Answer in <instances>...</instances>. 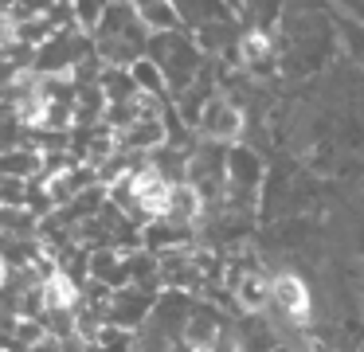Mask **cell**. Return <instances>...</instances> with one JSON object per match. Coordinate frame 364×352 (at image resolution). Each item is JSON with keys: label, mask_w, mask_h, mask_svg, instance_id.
<instances>
[{"label": "cell", "mask_w": 364, "mask_h": 352, "mask_svg": "<svg viewBox=\"0 0 364 352\" xmlns=\"http://www.w3.org/2000/svg\"><path fill=\"white\" fill-rule=\"evenodd\" d=\"M134 12L141 16V23L149 31H176L181 28V16H176L173 0H129Z\"/></svg>", "instance_id": "9c48e42d"}, {"label": "cell", "mask_w": 364, "mask_h": 352, "mask_svg": "<svg viewBox=\"0 0 364 352\" xmlns=\"http://www.w3.org/2000/svg\"><path fill=\"white\" fill-rule=\"evenodd\" d=\"M36 164V156H0V172H28Z\"/></svg>", "instance_id": "4fadbf2b"}, {"label": "cell", "mask_w": 364, "mask_h": 352, "mask_svg": "<svg viewBox=\"0 0 364 352\" xmlns=\"http://www.w3.org/2000/svg\"><path fill=\"white\" fill-rule=\"evenodd\" d=\"M153 313V302H149V294H141L137 286H122L118 289V297H114V305H110V317H114V325H126V329H137L145 317Z\"/></svg>", "instance_id": "ba28073f"}, {"label": "cell", "mask_w": 364, "mask_h": 352, "mask_svg": "<svg viewBox=\"0 0 364 352\" xmlns=\"http://www.w3.org/2000/svg\"><path fill=\"white\" fill-rule=\"evenodd\" d=\"M4 274H9V266H4V258H0V286H4Z\"/></svg>", "instance_id": "9a60e30c"}, {"label": "cell", "mask_w": 364, "mask_h": 352, "mask_svg": "<svg viewBox=\"0 0 364 352\" xmlns=\"http://www.w3.org/2000/svg\"><path fill=\"white\" fill-rule=\"evenodd\" d=\"M40 302L48 305V309H75V302H79V289H75V282L67 278V274H48V282H43L40 289Z\"/></svg>", "instance_id": "30bf717a"}, {"label": "cell", "mask_w": 364, "mask_h": 352, "mask_svg": "<svg viewBox=\"0 0 364 352\" xmlns=\"http://www.w3.org/2000/svg\"><path fill=\"white\" fill-rule=\"evenodd\" d=\"M129 75H134V82H137V90H141V94H153V98H161V94L168 90L165 75H161V67L149 59V55H141L137 63H129Z\"/></svg>", "instance_id": "8fae6325"}, {"label": "cell", "mask_w": 364, "mask_h": 352, "mask_svg": "<svg viewBox=\"0 0 364 352\" xmlns=\"http://www.w3.org/2000/svg\"><path fill=\"white\" fill-rule=\"evenodd\" d=\"M28 352H67V348H63V336H55V333H36L32 344H28Z\"/></svg>", "instance_id": "7c38bea8"}, {"label": "cell", "mask_w": 364, "mask_h": 352, "mask_svg": "<svg viewBox=\"0 0 364 352\" xmlns=\"http://www.w3.org/2000/svg\"><path fill=\"white\" fill-rule=\"evenodd\" d=\"M196 129L204 141H212V145H243L247 137V110L239 106L235 98H228V94H212V98L204 102V110H200L196 117Z\"/></svg>", "instance_id": "3957f363"}, {"label": "cell", "mask_w": 364, "mask_h": 352, "mask_svg": "<svg viewBox=\"0 0 364 352\" xmlns=\"http://www.w3.org/2000/svg\"><path fill=\"white\" fill-rule=\"evenodd\" d=\"M235 63L247 75H267V67L274 63V43L262 28H247L243 36L235 39Z\"/></svg>", "instance_id": "8992f818"}, {"label": "cell", "mask_w": 364, "mask_h": 352, "mask_svg": "<svg viewBox=\"0 0 364 352\" xmlns=\"http://www.w3.org/2000/svg\"><path fill=\"white\" fill-rule=\"evenodd\" d=\"M16 43V20H12L9 12H0V47Z\"/></svg>", "instance_id": "5bb4252c"}, {"label": "cell", "mask_w": 364, "mask_h": 352, "mask_svg": "<svg viewBox=\"0 0 364 352\" xmlns=\"http://www.w3.org/2000/svg\"><path fill=\"white\" fill-rule=\"evenodd\" d=\"M82 55H87V39L67 31V36L51 39V43L43 47V55H36V70H55V75H63V70H71Z\"/></svg>", "instance_id": "52a82bcc"}, {"label": "cell", "mask_w": 364, "mask_h": 352, "mask_svg": "<svg viewBox=\"0 0 364 352\" xmlns=\"http://www.w3.org/2000/svg\"><path fill=\"white\" fill-rule=\"evenodd\" d=\"M149 36H153V31L141 23V16L134 12L129 0H114V4H106L98 28L90 31L98 55L110 59L114 67H129V63L141 59V55L149 51Z\"/></svg>", "instance_id": "6da1fadb"}, {"label": "cell", "mask_w": 364, "mask_h": 352, "mask_svg": "<svg viewBox=\"0 0 364 352\" xmlns=\"http://www.w3.org/2000/svg\"><path fill=\"white\" fill-rule=\"evenodd\" d=\"M231 297H235V309L243 317H259L270 305V274H262L259 266H247V270H235L231 278Z\"/></svg>", "instance_id": "277c9868"}, {"label": "cell", "mask_w": 364, "mask_h": 352, "mask_svg": "<svg viewBox=\"0 0 364 352\" xmlns=\"http://www.w3.org/2000/svg\"><path fill=\"white\" fill-rule=\"evenodd\" d=\"M145 55L161 67V75H165L168 90H173L176 98L196 82V70L204 67V51H200V43H192V39L181 36V31H153L149 51Z\"/></svg>", "instance_id": "7a4b0ae2"}, {"label": "cell", "mask_w": 364, "mask_h": 352, "mask_svg": "<svg viewBox=\"0 0 364 352\" xmlns=\"http://www.w3.org/2000/svg\"><path fill=\"white\" fill-rule=\"evenodd\" d=\"M204 211H208V200L200 196L196 184H188V180H176V184L168 188L165 219H173L176 227H188V231H196V223L204 219Z\"/></svg>", "instance_id": "5b68a950"}]
</instances>
